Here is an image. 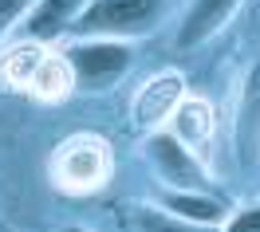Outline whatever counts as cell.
<instances>
[{"mask_svg":"<svg viewBox=\"0 0 260 232\" xmlns=\"http://www.w3.org/2000/svg\"><path fill=\"white\" fill-rule=\"evenodd\" d=\"M221 232H260V201L248 205V209H241V213H233L221 224Z\"/></svg>","mask_w":260,"mask_h":232,"instance_id":"obj_14","label":"cell"},{"mask_svg":"<svg viewBox=\"0 0 260 232\" xmlns=\"http://www.w3.org/2000/svg\"><path fill=\"white\" fill-rule=\"evenodd\" d=\"M87 0H36L28 16L20 20V35L24 44H55L59 35L71 32L75 16L83 12Z\"/></svg>","mask_w":260,"mask_h":232,"instance_id":"obj_8","label":"cell"},{"mask_svg":"<svg viewBox=\"0 0 260 232\" xmlns=\"http://www.w3.org/2000/svg\"><path fill=\"white\" fill-rule=\"evenodd\" d=\"M166 130L174 134L178 142H185L197 158H205V146L213 142V106L205 99H189V95H185V99L178 102V110L170 114Z\"/></svg>","mask_w":260,"mask_h":232,"instance_id":"obj_10","label":"cell"},{"mask_svg":"<svg viewBox=\"0 0 260 232\" xmlns=\"http://www.w3.org/2000/svg\"><path fill=\"white\" fill-rule=\"evenodd\" d=\"M36 0H0V40L16 28V20L28 16V8H32Z\"/></svg>","mask_w":260,"mask_h":232,"instance_id":"obj_13","label":"cell"},{"mask_svg":"<svg viewBox=\"0 0 260 232\" xmlns=\"http://www.w3.org/2000/svg\"><path fill=\"white\" fill-rule=\"evenodd\" d=\"M233 153L244 169L260 166V59L244 67L233 99Z\"/></svg>","mask_w":260,"mask_h":232,"instance_id":"obj_5","label":"cell"},{"mask_svg":"<svg viewBox=\"0 0 260 232\" xmlns=\"http://www.w3.org/2000/svg\"><path fill=\"white\" fill-rule=\"evenodd\" d=\"M181 99H185V79H181L178 71H158V75L134 95V106H130L134 126L142 134L162 130L166 122H170V114L178 110Z\"/></svg>","mask_w":260,"mask_h":232,"instance_id":"obj_6","label":"cell"},{"mask_svg":"<svg viewBox=\"0 0 260 232\" xmlns=\"http://www.w3.org/2000/svg\"><path fill=\"white\" fill-rule=\"evenodd\" d=\"M111 177V146L99 134H71L51 153V181L71 197L95 193Z\"/></svg>","mask_w":260,"mask_h":232,"instance_id":"obj_3","label":"cell"},{"mask_svg":"<svg viewBox=\"0 0 260 232\" xmlns=\"http://www.w3.org/2000/svg\"><path fill=\"white\" fill-rule=\"evenodd\" d=\"M130 228L134 232H217V228H201V224H189V220H178V216H170L166 209H134L130 213Z\"/></svg>","mask_w":260,"mask_h":232,"instance_id":"obj_12","label":"cell"},{"mask_svg":"<svg viewBox=\"0 0 260 232\" xmlns=\"http://www.w3.org/2000/svg\"><path fill=\"white\" fill-rule=\"evenodd\" d=\"M158 209H166L178 220L201 224V228H221L229 220V209L221 197H213L209 189H162L158 193Z\"/></svg>","mask_w":260,"mask_h":232,"instance_id":"obj_9","label":"cell"},{"mask_svg":"<svg viewBox=\"0 0 260 232\" xmlns=\"http://www.w3.org/2000/svg\"><path fill=\"white\" fill-rule=\"evenodd\" d=\"M241 4L244 0H189V8L178 24V48L181 51L205 48L213 35H221L229 28V20L241 12Z\"/></svg>","mask_w":260,"mask_h":232,"instance_id":"obj_7","label":"cell"},{"mask_svg":"<svg viewBox=\"0 0 260 232\" xmlns=\"http://www.w3.org/2000/svg\"><path fill=\"white\" fill-rule=\"evenodd\" d=\"M28 91L40 95V99H63L67 91H71V75H67L63 67V55H44L40 67L32 71V79H28Z\"/></svg>","mask_w":260,"mask_h":232,"instance_id":"obj_11","label":"cell"},{"mask_svg":"<svg viewBox=\"0 0 260 232\" xmlns=\"http://www.w3.org/2000/svg\"><path fill=\"white\" fill-rule=\"evenodd\" d=\"M55 232H91V228H83V224H63V228H55Z\"/></svg>","mask_w":260,"mask_h":232,"instance_id":"obj_15","label":"cell"},{"mask_svg":"<svg viewBox=\"0 0 260 232\" xmlns=\"http://www.w3.org/2000/svg\"><path fill=\"white\" fill-rule=\"evenodd\" d=\"M162 0H87L75 16V40H134L158 28Z\"/></svg>","mask_w":260,"mask_h":232,"instance_id":"obj_1","label":"cell"},{"mask_svg":"<svg viewBox=\"0 0 260 232\" xmlns=\"http://www.w3.org/2000/svg\"><path fill=\"white\" fill-rule=\"evenodd\" d=\"M142 162L162 181V189H209L213 185V173L205 166V158H197L193 149L185 142H178L166 126L150 130L142 138Z\"/></svg>","mask_w":260,"mask_h":232,"instance_id":"obj_4","label":"cell"},{"mask_svg":"<svg viewBox=\"0 0 260 232\" xmlns=\"http://www.w3.org/2000/svg\"><path fill=\"white\" fill-rule=\"evenodd\" d=\"M59 55L71 75V91H87V95L111 91L134 67V48L126 40H75Z\"/></svg>","mask_w":260,"mask_h":232,"instance_id":"obj_2","label":"cell"}]
</instances>
